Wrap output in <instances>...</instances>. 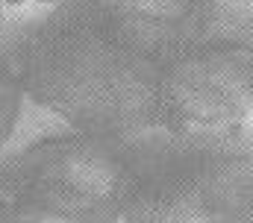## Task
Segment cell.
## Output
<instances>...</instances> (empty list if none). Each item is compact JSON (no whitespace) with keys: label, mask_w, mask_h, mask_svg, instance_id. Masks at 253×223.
Segmentation results:
<instances>
[{"label":"cell","mask_w":253,"mask_h":223,"mask_svg":"<svg viewBox=\"0 0 253 223\" xmlns=\"http://www.w3.org/2000/svg\"><path fill=\"white\" fill-rule=\"evenodd\" d=\"M27 94L65 123L97 135L159 129L162 65L138 53L100 0H59L18 30Z\"/></svg>","instance_id":"6da1fadb"},{"label":"cell","mask_w":253,"mask_h":223,"mask_svg":"<svg viewBox=\"0 0 253 223\" xmlns=\"http://www.w3.org/2000/svg\"><path fill=\"white\" fill-rule=\"evenodd\" d=\"M253 112V44L206 38L162 62L159 129L177 138L227 141Z\"/></svg>","instance_id":"277c9868"},{"label":"cell","mask_w":253,"mask_h":223,"mask_svg":"<svg viewBox=\"0 0 253 223\" xmlns=\"http://www.w3.org/2000/svg\"><path fill=\"white\" fill-rule=\"evenodd\" d=\"M6 6H18V3H24V0H3ZM42 3H59V0H42Z\"/></svg>","instance_id":"52a82bcc"},{"label":"cell","mask_w":253,"mask_h":223,"mask_svg":"<svg viewBox=\"0 0 253 223\" xmlns=\"http://www.w3.org/2000/svg\"><path fill=\"white\" fill-rule=\"evenodd\" d=\"M0 74H3V141H9V135L15 129L18 109H21V97L27 94V85H24V59H21L18 33H9L3 38Z\"/></svg>","instance_id":"8992f818"},{"label":"cell","mask_w":253,"mask_h":223,"mask_svg":"<svg viewBox=\"0 0 253 223\" xmlns=\"http://www.w3.org/2000/svg\"><path fill=\"white\" fill-rule=\"evenodd\" d=\"M156 135L68 132L27 144L0 176V221H126L156 150Z\"/></svg>","instance_id":"7a4b0ae2"},{"label":"cell","mask_w":253,"mask_h":223,"mask_svg":"<svg viewBox=\"0 0 253 223\" xmlns=\"http://www.w3.org/2000/svg\"><path fill=\"white\" fill-rule=\"evenodd\" d=\"M126 41L153 62L209 38L218 0H100Z\"/></svg>","instance_id":"5b68a950"},{"label":"cell","mask_w":253,"mask_h":223,"mask_svg":"<svg viewBox=\"0 0 253 223\" xmlns=\"http://www.w3.org/2000/svg\"><path fill=\"white\" fill-rule=\"evenodd\" d=\"M126 221H253V156L227 141L159 138Z\"/></svg>","instance_id":"3957f363"}]
</instances>
